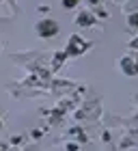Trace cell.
<instances>
[{"instance_id":"obj_1","label":"cell","mask_w":138,"mask_h":151,"mask_svg":"<svg viewBox=\"0 0 138 151\" xmlns=\"http://www.w3.org/2000/svg\"><path fill=\"white\" fill-rule=\"evenodd\" d=\"M39 32L41 35H52V32H56V26H54V22H41L39 24Z\"/></svg>"}]
</instances>
